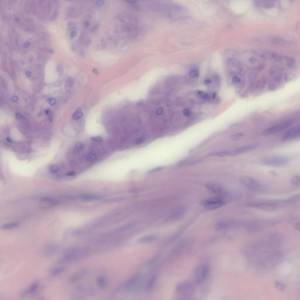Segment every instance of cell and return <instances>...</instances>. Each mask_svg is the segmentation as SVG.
Here are the masks:
<instances>
[{"label":"cell","instance_id":"6da1fadb","mask_svg":"<svg viewBox=\"0 0 300 300\" xmlns=\"http://www.w3.org/2000/svg\"><path fill=\"white\" fill-rule=\"evenodd\" d=\"M289 162V158L283 155H271L265 156L261 159V162L264 165L275 167L287 165Z\"/></svg>","mask_w":300,"mask_h":300},{"label":"cell","instance_id":"7a4b0ae2","mask_svg":"<svg viewBox=\"0 0 300 300\" xmlns=\"http://www.w3.org/2000/svg\"><path fill=\"white\" fill-rule=\"evenodd\" d=\"M206 188L217 197L223 199L229 196V192L222 184L215 182H209L205 184Z\"/></svg>","mask_w":300,"mask_h":300},{"label":"cell","instance_id":"3957f363","mask_svg":"<svg viewBox=\"0 0 300 300\" xmlns=\"http://www.w3.org/2000/svg\"><path fill=\"white\" fill-rule=\"evenodd\" d=\"M85 253V250L80 248H74L67 250L63 256L60 259L59 262L62 263H68L73 262L80 258Z\"/></svg>","mask_w":300,"mask_h":300},{"label":"cell","instance_id":"277c9868","mask_svg":"<svg viewBox=\"0 0 300 300\" xmlns=\"http://www.w3.org/2000/svg\"><path fill=\"white\" fill-rule=\"evenodd\" d=\"M195 288L194 285L189 282H182L178 284L175 289V293L177 296L186 298L194 294Z\"/></svg>","mask_w":300,"mask_h":300},{"label":"cell","instance_id":"5b68a950","mask_svg":"<svg viewBox=\"0 0 300 300\" xmlns=\"http://www.w3.org/2000/svg\"><path fill=\"white\" fill-rule=\"evenodd\" d=\"M210 268L207 264H202L196 270L195 273V280L197 284H200L203 283L208 277Z\"/></svg>","mask_w":300,"mask_h":300},{"label":"cell","instance_id":"8992f818","mask_svg":"<svg viewBox=\"0 0 300 300\" xmlns=\"http://www.w3.org/2000/svg\"><path fill=\"white\" fill-rule=\"evenodd\" d=\"M293 123V120H288L278 125L274 126L272 127H270L267 129H266L263 133V134L265 136L274 135L275 134L278 133L282 131H284L288 128Z\"/></svg>","mask_w":300,"mask_h":300},{"label":"cell","instance_id":"52a82bcc","mask_svg":"<svg viewBox=\"0 0 300 300\" xmlns=\"http://www.w3.org/2000/svg\"><path fill=\"white\" fill-rule=\"evenodd\" d=\"M225 203V201L224 199L216 197V198H209L203 200L202 205L206 210H210L219 208L223 206Z\"/></svg>","mask_w":300,"mask_h":300},{"label":"cell","instance_id":"ba28073f","mask_svg":"<svg viewBox=\"0 0 300 300\" xmlns=\"http://www.w3.org/2000/svg\"><path fill=\"white\" fill-rule=\"evenodd\" d=\"M240 182L243 186L249 189H258L261 186L260 181L248 176L242 177L240 178Z\"/></svg>","mask_w":300,"mask_h":300},{"label":"cell","instance_id":"9c48e42d","mask_svg":"<svg viewBox=\"0 0 300 300\" xmlns=\"http://www.w3.org/2000/svg\"><path fill=\"white\" fill-rule=\"evenodd\" d=\"M249 206L251 207L258 208L260 209L267 210V211H272L277 209L278 207V205L276 202H257L250 204Z\"/></svg>","mask_w":300,"mask_h":300},{"label":"cell","instance_id":"30bf717a","mask_svg":"<svg viewBox=\"0 0 300 300\" xmlns=\"http://www.w3.org/2000/svg\"><path fill=\"white\" fill-rule=\"evenodd\" d=\"M300 137V126H297L288 131L283 137L282 141H289Z\"/></svg>","mask_w":300,"mask_h":300},{"label":"cell","instance_id":"8fae6325","mask_svg":"<svg viewBox=\"0 0 300 300\" xmlns=\"http://www.w3.org/2000/svg\"><path fill=\"white\" fill-rule=\"evenodd\" d=\"M140 283V277L139 275H136L131 277L126 284L125 288L127 290H134L138 287Z\"/></svg>","mask_w":300,"mask_h":300},{"label":"cell","instance_id":"7c38bea8","mask_svg":"<svg viewBox=\"0 0 300 300\" xmlns=\"http://www.w3.org/2000/svg\"><path fill=\"white\" fill-rule=\"evenodd\" d=\"M235 225L232 221H221L215 225V229L217 230H224L229 229Z\"/></svg>","mask_w":300,"mask_h":300},{"label":"cell","instance_id":"4fadbf2b","mask_svg":"<svg viewBox=\"0 0 300 300\" xmlns=\"http://www.w3.org/2000/svg\"><path fill=\"white\" fill-rule=\"evenodd\" d=\"M256 147V146L255 145H246L238 147V149L233 150L235 156L250 151L251 150H254Z\"/></svg>","mask_w":300,"mask_h":300},{"label":"cell","instance_id":"5bb4252c","mask_svg":"<svg viewBox=\"0 0 300 300\" xmlns=\"http://www.w3.org/2000/svg\"><path fill=\"white\" fill-rule=\"evenodd\" d=\"M270 42L275 45L286 47L291 45V42L281 38H273L270 39Z\"/></svg>","mask_w":300,"mask_h":300},{"label":"cell","instance_id":"9a60e30c","mask_svg":"<svg viewBox=\"0 0 300 300\" xmlns=\"http://www.w3.org/2000/svg\"><path fill=\"white\" fill-rule=\"evenodd\" d=\"M185 209L181 208L176 212H175L172 215H171L169 219L171 221H177L181 219L185 213Z\"/></svg>","mask_w":300,"mask_h":300},{"label":"cell","instance_id":"2e32d148","mask_svg":"<svg viewBox=\"0 0 300 300\" xmlns=\"http://www.w3.org/2000/svg\"><path fill=\"white\" fill-rule=\"evenodd\" d=\"M38 287H39V283H37V282L31 284L29 286V287H28L27 289L26 290H25V291L23 293V295L28 296L30 294H32L37 291V290L38 289Z\"/></svg>","mask_w":300,"mask_h":300},{"label":"cell","instance_id":"e0dca14e","mask_svg":"<svg viewBox=\"0 0 300 300\" xmlns=\"http://www.w3.org/2000/svg\"><path fill=\"white\" fill-rule=\"evenodd\" d=\"M88 272L86 270H80L79 271H78V273H76V274H75L70 279V281L71 282H73V283H75V282H76L78 281H79V280L82 279V278H83L85 276H86V275L87 274Z\"/></svg>","mask_w":300,"mask_h":300},{"label":"cell","instance_id":"ac0fdd59","mask_svg":"<svg viewBox=\"0 0 300 300\" xmlns=\"http://www.w3.org/2000/svg\"><path fill=\"white\" fill-rule=\"evenodd\" d=\"M156 236L154 235H146L144 236L141 237L139 240L138 242L140 243H149L151 242L154 241L156 240Z\"/></svg>","mask_w":300,"mask_h":300},{"label":"cell","instance_id":"d6986e66","mask_svg":"<svg viewBox=\"0 0 300 300\" xmlns=\"http://www.w3.org/2000/svg\"><path fill=\"white\" fill-rule=\"evenodd\" d=\"M66 270L65 266H59L57 267L53 270H52L50 273V276L52 277H55L63 273V271Z\"/></svg>","mask_w":300,"mask_h":300},{"label":"cell","instance_id":"ffe728a7","mask_svg":"<svg viewBox=\"0 0 300 300\" xmlns=\"http://www.w3.org/2000/svg\"><path fill=\"white\" fill-rule=\"evenodd\" d=\"M135 225H136L135 223H129L119 227L118 228H117L116 230V232L117 233L125 232L126 231L132 229L135 226Z\"/></svg>","mask_w":300,"mask_h":300},{"label":"cell","instance_id":"44dd1931","mask_svg":"<svg viewBox=\"0 0 300 300\" xmlns=\"http://www.w3.org/2000/svg\"><path fill=\"white\" fill-rule=\"evenodd\" d=\"M78 198L85 201H93V200H100L102 198V197L98 195H85L78 197Z\"/></svg>","mask_w":300,"mask_h":300},{"label":"cell","instance_id":"7402d4cb","mask_svg":"<svg viewBox=\"0 0 300 300\" xmlns=\"http://www.w3.org/2000/svg\"><path fill=\"white\" fill-rule=\"evenodd\" d=\"M155 282H156V277L155 276H151L150 277V278H149V280H147V283H146V289L147 291H149L151 290L153 287L154 286L155 284Z\"/></svg>","mask_w":300,"mask_h":300},{"label":"cell","instance_id":"603a6c76","mask_svg":"<svg viewBox=\"0 0 300 300\" xmlns=\"http://www.w3.org/2000/svg\"><path fill=\"white\" fill-rule=\"evenodd\" d=\"M59 249V246L56 245H51L48 246L45 251V253L47 255H50L55 253Z\"/></svg>","mask_w":300,"mask_h":300},{"label":"cell","instance_id":"cb8c5ba5","mask_svg":"<svg viewBox=\"0 0 300 300\" xmlns=\"http://www.w3.org/2000/svg\"><path fill=\"white\" fill-rule=\"evenodd\" d=\"M18 223L17 222H10V223H7L6 224L3 225L1 227V228L3 229L10 230V229L16 228L17 226H18Z\"/></svg>","mask_w":300,"mask_h":300},{"label":"cell","instance_id":"d4e9b609","mask_svg":"<svg viewBox=\"0 0 300 300\" xmlns=\"http://www.w3.org/2000/svg\"><path fill=\"white\" fill-rule=\"evenodd\" d=\"M274 287L278 291H284L286 288V284H284L283 283L280 282L279 281H275Z\"/></svg>","mask_w":300,"mask_h":300},{"label":"cell","instance_id":"484cf974","mask_svg":"<svg viewBox=\"0 0 300 300\" xmlns=\"http://www.w3.org/2000/svg\"><path fill=\"white\" fill-rule=\"evenodd\" d=\"M97 283H98V285L100 287H101V288H104V287H106V284H107L106 279L104 277L100 276V277L98 278Z\"/></svg>","mask_w":300,"mask_h":300},{"label":"cell","instance_id":"4316f807","mask_svg":"<svg viewBox=\"0 0 300 300\" xmlns=\"http://www.w3.org/2000/svg\"><path fill=\"white\" fill-rule=\"evenodd\" d=\"M83 116V112L82 111L81 109L79 108L76 110V111L73 114V116H72V118L73 120H79V118H80L82 117Z\"/></svg>","mask_w":300,"mask_h":300},{"label":"cell","instance_id":"83f0119b","mask_svg":"<svg viewBox=\"0 0 300 300\" xmlns=\"http://www.w3.org/2000/svg\"><path fill=\"white\" fill-rule=\"evenodd\" d=\"M124 199V198L123 197H112V198L106 199V200H104V202H108V203H112V202H119V201L123 200Z\"/></svg>","mask_w":300,"mask_h":300},{"label":"cell","instance_id":"f1b7e54d","mask_svg":"<svg viewBox=\"0 0 300 300\" xmlns=\"http://www.w3.org/2000/svg\"><path fill=\"white\" fill-rule=\"evenodd\" d=\"M284 60H285V62L288 66H289L290 67H294V66L295 65V61H294V59L290 57H284Z\"/></svg>","mask_w":300,"mask_h":300},{"label":"cell","instance_id":"f546056e","mask_svg":"<svg viewBox=\"0 0 300 300\" xmlns=\"http://www.w3.org/2000/svg\"><path fill=\"white\" fill-rule=\"evenodd\" d=\"M291 183L294 185H297L300 184V175H295L291 179Z\"/></svg>","mask_w":300,"mask_h":300},{"label":"cell","instance_id":"4dcf8cb0","mask_svg":"<svg viewBox=\"0 0 300 300\" xmlns=\"http://www.w3.org/2000/svg\"><path fill=\"white\" fill-rule=\"evenodd\" d=\"M59 167L57 165H56V164L52 165L50 167V172L53 173V174L57 173L59 171Z\"/></svg>","mask_w":300,"mask_h":300},{"label":"cell","instance_id":"1f68e13d","mask_svg":"<svg viewBox=\"0 0 300 300\" xmlns=\"http://www.w3.org/2000/svg\"><path fill=\"white\" fill-rule=\"evenodd\" d=\"M86 159L88 162H94L96 160V156L92 154H90L86 156Z\"/></svg>","mask_w":300,"mask_h":300},{"label":"cell","instance_id":"d6a6232c","mask_svg":"<svg viewBox=\"0 0 300 300\" xmlns=\"http://www.w3.org/2000/svg\"><path fill=\"white\" fill-rule=\"evenodd\" d=\"M84 148V144L82 143L78 142L77 143L74 147V149L77 151H80L81 150H83Z\"/></svg>","mask_w":300,"mask_h":300},{"label":"cell","instance_id":"836d02e7","mask_svg":"<svg viewBox=\"0 0 300 300\" xmlns=\"http://www.w3.org/2000/svg\"><path fill=\"white\" fill-rule=\"evenodd\" d=\"M199 75H200V73H199L198 70H193L189 73L190 77L192 79H196V78H198Z\"/></svg>","mask_w":300,"mask_h":300},{"label":"cell","instance_id":"e575fe53","mask_svg":"<svg viewBox=\"0 0 300 300\" xmlns=\"http://www.w3.org/2000/svg\"><path fill=\"white\" fill-rule=\"evenodd\" d=\"M243 135L244 134L243 133H236L232 136L231 139L233 141H236L240 139L243 136Z\"/></svg>","mask_w":300,"mask_h":300},{"label":"cell","instance_id":"d590c367","mask_svg":"<svg viewBox=\"0 0 300 300\" xmlns=\"http://www.w3.org/2000/svg\"><path fill=\"white\" fill-rule=\"evenodd\" d=\"M294 78H295V76L293 75H290V74L286 75L284 76V81H286V82L291 81L293 79H294Z\"/></svg>","mask_w":300,"mask_h":300},{"label":"cell","instance_id":"8d00e7d4","mask_svg":"<svg viewBox=\"0 0 300 300\" xmlns=\"http://www.w3.org/2000/svg\"><path fill=\"white\" fill-rule=\"evenodd\" d=\"M232 82L233 83L236 84V85H239L240 83H241L242 82V79L240 78H239V76H235L233 77L232 78Z\"/></svg>","mask_w":300,"mask_h":300},{"label":"cell","instance_id":"74e56055","mask_svg":"<svg viewBox=\"0 0 300 300\" xmlns=\"http://www.w3.org/2000/svg\"><path fill=\"white\" fill-rule=\"evenodd\" d=\"M163 111H164L163 108H162V107H159V108H158L156 109V115H158V116H161V115H162V114Z\"/></svg>","mask_w":300,"mask_h":300},{"label":"cell","instance_id":"f35d334b","mask_svg":"<svg viewBox=\"0 0 300 300\" xmlns=\"http://www.w3.org/2000/svg\"><path fill=\"white\" fill-rule=\"evenodd\" d=\"M183 114L186 117H189L191 116V111L188 109H184L183 110Z\"/></svg>","mask_w":300,"mask_h":300},{"label":"cell","instance_id":"ab89813d","mask_svg":"<svg viewBox=\"0 0 300 300\" xmlns=\"http://www.w3.org/2000/svg\"><path fill=\"white\" fill-rule=\"evenodd\" d=\"M92 140L95 141V142H101L102 141V138L101 137H94L92 138Z\"/></svg>","mask_w":300,"mask_h":300},{"label":"cell","instance_id":"60d3db41","mask_svg":"<svg viewBox=\"0 0 300 300\" xmlns=\"http://www.w3.org/2000/svg\"><path fill=\"white\" fill-rule=\"evenodd\" d=\"M73 81L72 79L69 78H68V79H67L66 83V85H68V86H69V87H71V86H72V84H73Z\"/></svg>","mask_w":300,"mask_h":300},{"label":"cell","instance_id":"b9f144b4","mask_svg":"<svg viewBox=\"0 0 300 300\" xmlns=\"http://www.w3.org/2000/svg\"><path fill=\"white\" fill-rule=\"evenodd\" d=\"M212 80H211V79H205V80H204V82H203L204 84H205V85H210V83H212Z\"/></svg>","mask_w":300,"mask_h":300},{"label":"cell","instance_id":"7bdbcfd3","mask_svg":"<svg viewBox=\"0 0 300 300\" xmlns=\"http://www.w3.org/2000/svg\"><path fill=\"white\" fill-rule=\"evenodd\" d=\"M15 117L16 118L18 119V120H21L22 118V114L19 113V112H17L16 114H15Z\"/></svg>","mask_w":300,"mask_h":300},{"label":"cell","instance_id":"ee69618b","mask_svg":"<svg viewBox=\"0 0 300 300\" xmlns=\"http://www.w3.org/2000/svg\"><path fill=\"white\" fill-rule=\"evenodd\" d=\"M56 100L55 99H53V98L52 99H50L49 100V103H50V104L51 105V106L55 105L56 104Z\"/></svg>","mask_w":300,"mask_h":300},{"label":"cell","instance_id":"f6af8a7d","mask_svg":"<svg viewBox=\"0 0 300 300\" xmlns=\"http://www.w3.org/2000/svg\"><path fill=\"white\" fill-rule=\"evenodd\" d=\"M295 229L297 231H300V222H298L297 223L296 225H295V227H294Z\"/></svg>","mask_w":300,"mask_h":300},{"label":"cell","instance_id":"bcb514c9","mask_svg":"<svg viewBox=\"0 0 300 300\" xmlns=\"http://www.w3.org/2000/svg\"><path fill=\"white\" fill-rule=\"evenodd\" d=\"M12 100L14 102H17L18 100V98L17 96H14L12 98Z\"/></svg>","mask_w":300,"mask_h":300},{"label":"cell","instance_id":"7dc6e473","mask_svg":"<svg viewBox=\"0 0 300 300\" xmlns=\"http://www.w3.org/2000/svg\"><path fill=\"white\" fill-rule=\"evenodd\" d=\"M162 169V168H161V167H160V168H155V169H154L152 170V171H151V172H156V171H159V170H161V169Z\"/></svg>","mask_w":300,"mask_h":300},{"label":"cell","instance_id":"c3c4849f","mask_svg":"<svg viewBox=\"0 0 300 300\" xmlns=\"http://www.w3.org/2000/svg\"><path fill=\"white\" fill-rule=\"evenodd\" d=\"M75 174V172H69V173H67V175H69V176H72V175H73Z\"/></svg>","mask_w":300,"mask_h":300},{"label":"cell","instance_id":"681fc988","mask_svg":"<svg viewBox=\"0 0 300 300\" xmlns=\"http://www.w3.org/2000/svg\"><path fill=\"white\" fill-rule=\"evenodd\" d=\"M6 140H7V141H8V143H11V142H12V140H11V138H9V137H7Z\"/></svg>","mask_w":300,"mask_h":300},{"label":"cell","instance_id":"f907efd6","mask_svg":"<svg viewBox=\"0 0 300 300\" xmlns=\"http://www.w3.org/2000/svg\"><path fill=\"white\" fill-rule=\"evenodd\" d=\"M27 76H31V72H27Z\"/></svg>","mask_w":300,"mask_h":300},{"label":"cell","instance_id":"816d5d0a","mask_svg":"<svg viewBox=\"0 0 300 300\" xmlns=\"http://www.w3.org/2000/svg\"><path fill=\"white\" fill-rule=\"evenodd\" d=\"M93 72H95V73H96V74H98V71H97V70H96V69L93 70Z\"/></svg>","mask_w":300,"mask_h":300},{"label":"cell","instance_id":"f5cc1de1","mask_svg":"<svg viewBox=\"0 0 300 300\" xmlns=\"http://www.w3.org/2000/svg\"><path fill=\"white\" fill-rule=\"evenodd\" d=\"M291 199H292V200H294V198H291ZM289 200V201H290H290H291V199H290V200Z\"/></svg>","mask_w":300,"mask_h":300}]
</instances>
